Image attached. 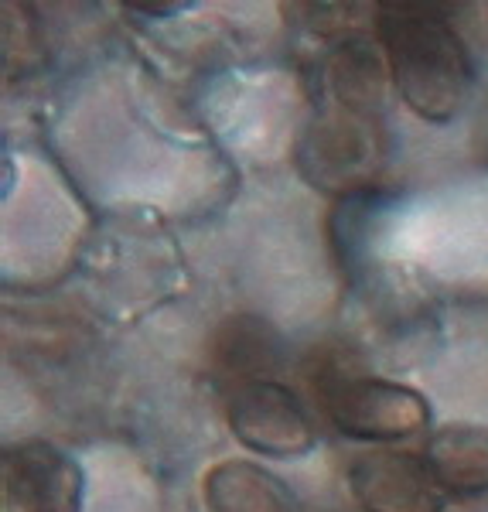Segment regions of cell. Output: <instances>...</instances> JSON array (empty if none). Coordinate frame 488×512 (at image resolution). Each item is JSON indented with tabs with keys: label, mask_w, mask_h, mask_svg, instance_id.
I'll use <instances>...</instances> for the list:
<instances>
[{
	"label": "cell",
	"mask_w": 488,
	"mask_h": 512,
	"mask_svg": "<svg viewBox=\"0 0 488 512\" xmlns=\"http://www.w3.org/2000/svg\"><path fill=\"white\" fill-rule=\"evenodd\" d=\"M379 41L403 103L417 117L444 123L458 117L475 86L468 45L441 4H379Z\"/></svg>",
	"instance_id": "6da1fadb"
},
{
	"label": "cell",
	"mask_w": 488,
	"mask_h": 512,
	"mask_svg": "<svg viewBox=\"0 0 488 512\" xmlns=\"http://www.w3.org/2000/svg\"><path fill=\"white\" fill-rule=\"evenodd\" d=\"M321 410L355 441H403L430 427L424 393L362 373H335L321 383Z\"/></svg>",
	"instance_id": "7a4b0ae2"
},
{
	"label": "cell",
	"mask_w": 488,
	"mask_h": 512,
	"mask_svg": "<svg viewBox=\"0 0 488 512\" xmlns=\"http://www.w3.org/2000/svg\"><path fill=\"white\" fill-rule=\"evenodd\" d=\"M7 512H79L86 475L72 454L48 441L11 444L0 461Z\"/></svg>",
	"instance_id": "3957f363"
},
{
	"label": "cell",
	"mask_w": 488,
	"mask_h": 512,
	"mask_svg": "<svg viewBox=\"0 0 488 512\" xmlns=\"http://www.w3.org/2000/svg\"><path fill=\"white\" fill-rule=\"evenodd\" d=\"M229 427L243 448L267 458H297L314 448V424L301 396L274 379L233 393Z\"/></svg>",
	"instance_id": "277c9868"
},
{
	"label": "cell",
	"mask_w": 488,
	"mask_h": 512,
	"mask_svg": "<svg viewBox=\"0 0 488 512\" xmlns=\"http://www.w3.org/2000/svg\"><path fill=\"white\" fill-rule=\"evenodd\" d=\"M349 492L362 512H444V489L427 458L396 448L359 454Z\"/></svg>",
	"instance_id": "5b68a950"
},
{
	"label": "cell",
	"mask_w": 488,
	"mask_h": 512,
	"mask_svg": "<svg viewBox=\"0 0 488 512\" xmlns=\"http://www.w3.org/2000/svg\"><path fill=\"white\" fill-rule=\"evenodd\" d=\"M379 161L376 130L369 123V113L345 110L325 113L314 120L304 140L301 164L311 181L321 188H355L369 178L372 164Z\"/></svg>",
	"instance_id": "8992f818"
},
{
	"label": "cell",
	"mask_w": 488,
	"mask_h": 512,
	"mask_svg": "<svg viewBox=\"0 0 488 512\" xmlns=\"http://www.w3.org/2000/svg\"><path fill=\"white\" fill-rule=\"evenodd\" d=\"M280 352H284V342L274 332V325H267L260 318L239 315L222 321V328L212 338L209 362H212V373L222 383L233 386L236 393L243 386L267 383L280 366Z\"/></svg>",
	"instance_id": "52a82bcc"
},
{
	"label": "cell",
	"mask_w": 488,
	"mask_h": 512,
	"mask_svg": "<svg viewBox=\"0 0 488 512\" xmlns=\"http://www.w3.org/2000/svg\"><path fill=\"white\" fill-rule=\"evenodd\" d=\"M209 512H294V495L274 472L253 461H219L202 478Z\"/></svg>",
	"instance_id": "ba28073f"
},
{
	"label": "cell",
	"mask_w": 488,
	"mask_h": 512,
	"mask_svg": "<svg viewBox=\"0 0 488 512\" xmlns=\"http://www.w3.org/2000/svg\"><path fill=\"white\" fill-rule=\"evenodd\" d=\"M427 465L444 492L488 489V427L448 424L430 434Z\"/></svg>",
	"instance_id": "9c48e42d"
},
{
	"label": "cell",
	"mask_w": 488,
	"mask_h": 512,
	"mask_svg": "<svg viewBox=\"0 0 488 512\" xmlns=\"http://www.w3.org/2000/svg\"><path fill=\"white\" fill-rule=\"evenodd\" d=\"M386 65L376 55V48L366 45V41H352L338 52L335 69H332V82L335 93L342 99L345 110H359L366 113L372 106H379L383 99V79H386Z\"/></svg>",
	"instance_id": "30bf717a"
},
{
	"label": "cell",
	"mask_w": 488,
	"mask_h": 512,
	"mask_svg": "<svg viewBox=\"0 0 488 512\" xmlns=\"http://www.w3.org/2000/svg\"><path fill=\"white\" fill-rule=\"evenodd\" d=\"M130 11L147 14V18H168V14L188 11V4H168V7H157V4H134V7H130Z\"/></svg>",
	"instance_id": "8fae6325"
}]
</instances>
